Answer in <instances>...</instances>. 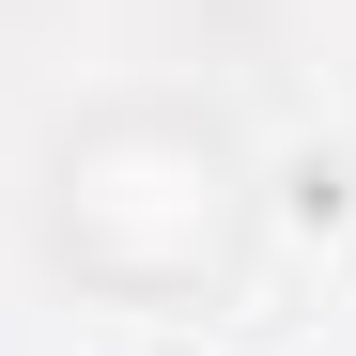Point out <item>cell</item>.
Wrapping results in <instances>:
<instances>
[{
  "instance_id": "6da1fadb",
  "label": "cell",
  "mask_w": 356,
  "mask_h": 356,
  "mask_svg": "<svg viewBox=\"0 0 356 356\" xmlns=\"http://www.w3.org/2000/svg\"><path fill=\"white\" fill-rule=\"evenodd\" d=\"M217 217H232V170L186 124H108L93 155H63V232L108 279H186L217 248Z\"/></svg>"
}]
</instances>
